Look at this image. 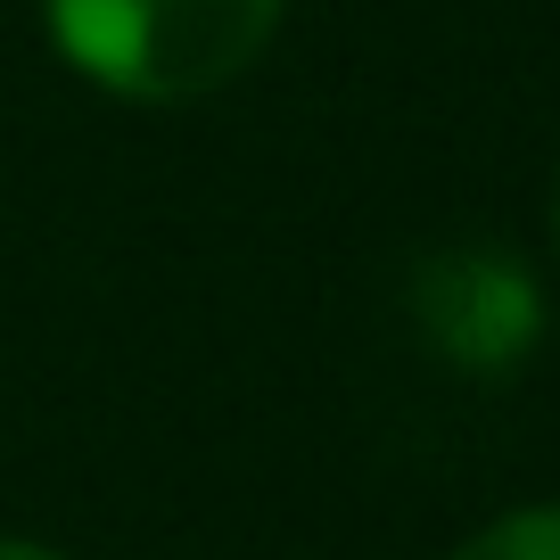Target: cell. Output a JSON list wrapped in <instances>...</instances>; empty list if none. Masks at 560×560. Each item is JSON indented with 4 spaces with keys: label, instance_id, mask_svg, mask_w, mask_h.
<instances>
[{
    "label": "cell",
    "instance_id": "6da1fadb",
    "mask_svg": "<svg viewBox=\"0 0 560 560\" xmlns=\"http://www.w3.org/2000/svg\"><path fill=\"white\" fill-rule=\"evenodd\" d=\"M280 0H50V34L116 100H207L256 67Z\"/></svg>",
    "mask_w": 560,
    "mask_h": 560
},
{
    "label": "cell",
    "instance_id": "7a4b0ae2",
    "mask_svg": "<svg viewBox=\"0 0 560 560\" xmlns=\"http://www.w3.org/2000/svg\"><path fill=\"white\" fill-rule=\"evenodd\" d=\"M412 314H420V330H429V347L454 371H478V380H487V371H511L544 330L536 280L511 256H494V247H454V256L420 264Z\"/></svg>",
    "mask_w": 560,
    "mask_h": 560
},
{
    "label": "cell",
    "instance_id": "3957f363",
    "mask_svg": "<svg viewBox=\"0 0 560 560\" xmlns=\"http://www.w3.org/2000/svg\"><path fill=\"white\" fill-rule=\"evenodd\" d=\"M454 560H560V511H520V520H494L487 536H470Z\"/></svg>",
    "mask_w": 560,
    "mask_h": 560
},
{
    "label": "cell",
    "instance_id": "277c9868",
    "mask_svg": "<svg viewBox=\"0 0 560 560\" xmlns=\"http://www.w3.org/2000/svg\"><path fill=\"white\" fill-rule=\"evenodd\" d=\"M0 560H58V552H42V544H9V536H0Z\"/></svg>",
    "mask_w": 560,
    "mask_h": 560
},
{
    "label": "cell",
    "instance_id": "5b68a950",
    "mask_svg": "<svg viewBox=\"0 0 560 560\" xmlns=\"http://www.w3.org/2000/svg\"><path fill=\"white\" fill-rule=\"evenodd\" d=\"M552 247H560V182H552Z\"/></svg>",
    "mask_w": 560,
    "mask_h": 560
}]
</instances>
